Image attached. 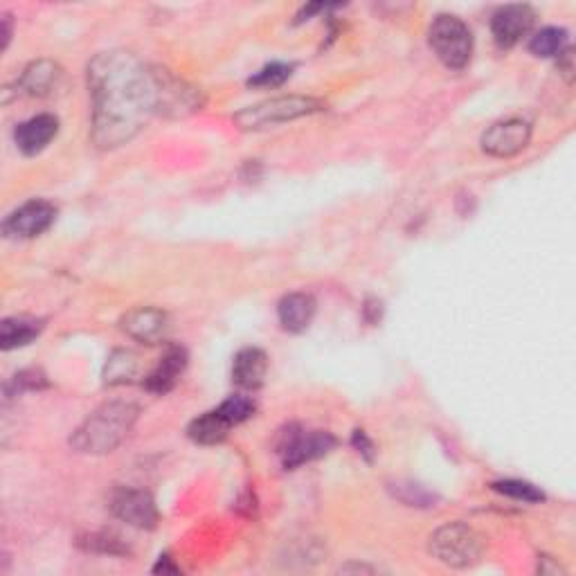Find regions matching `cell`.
Listing matches in <instances>:
<instances>
[{
  "instance_id": "5b68a950",
  "label": "cell",
  "mask_w": 576,
  "mask_h": 576,
  "mask_svg": "<svg viewBox=\"0 0 576 576\" xmlns=\"http://www.w3.org/2000/svg\"><path fill=\"white\" fill-rule=\"evenodd\" d=\"M430 48L435 50L439 61L450 70H462L468 66L473 54V32L462 18L453 14H439L428 32Z\"/></svg>"
},
{
  "instance_id": "ba28073f",
  "label": "cell",
  "mask_w": 576,
  "mask_h": 576,
  "mask_svg": "<svg viewBox=\"0 0 576 576\" xmlns=\"http://www.w3.org/2000/svg\"><path fill=\"white\" fill-rule=\"evenodd\" d=\"M531 140V124L520 120V117H509V120L495 122L482 135L484 153L495 158H511L527 147Z\"/></svg>"
},
{
  "instance_id": "603a6c76",
  "label": "cell",
  "mask_w": 576,
  "mask_h": 576,
  "mask_svg": "<svg viewBox=\"0 0 576 576\" xmlns=\"http://www.w3.org/2000/svg\"><path fill=\"white\" fill-rule=\"evenodd\" d=\"M293 75V66L288 63H268V66L261 68L248 79L250 88H277L282 86L286 79H291Z\"/></svg>"
},
{
  "instance_id": "44dd1931",
  "label": "cell",
  "mask_w": 576,
  "mask_h": 576,
  "mask_svg": "<svg viewBox=\"0 0 576 576\" xmlns=\"http://www.w3.org/2000/svg\"><path fill=\"white\" fill-rule=\"evenodd\" d=\"M567 48V32L563 27H545L529 41V50L536 57H558Z\"/></svg>"
},
{
  "instance_id": "ac0fdd59",
  "label": "cell",
  "mask_w": 576,
  "mask_h": 576,
  "mask_svg": "<svg viewBox=\"0 0 576 576\" xmlns=\"http://www.w3.org/2000/svg\"><path fill=\"white\" fill-rule=\"evenodd\" d=\"M232 428V423L223 417L221 410L216 408L212 412H205L201 417H196L187 428V437L194 441V444L201 446H214L221 444V441L228 437V432Z\"/></svg>"
},
{
  "instance_id": "9c48e42d",
  "label": "cell",
  "mask_w": 576,
  "mask_h": 576,
  "mask_svg": "<svg viewBox=\"0 0 576 576\" xmlns=\"http://www.w3.org/2000/svg\"><path fill=\"white\" fill-rule=\"evenodd\" d=\"M57 219V207L48 201H30L18 207L12 214L7 216L3 223V232L5 237H14V239H32L39 237L50 225Z\"/></svg>"
},
{
  "instance_id": "8992f818",
  "label": "cell",
  "mask_w": 576,
  "mask_h": 576,
  "mask_svg": "<svg viewBox=\"0 0 576 576\" xmlns=\"http://www.w3.org/2000/svg\"><path fill=\"white\" fill-rule=\"evenodd\" d=\"M336 448V437L324 430H297L288 428V432L279 444L277 453L282 455V462L286 468H297L313 459H320L329 455Z\"/></svg>"
},
{
  "instance_id": "cb8c5ba5",
  "label": "cell",
  "mask_w": 576,
  "mask_h": 576,
  "mask_svg": "<svg viewBox=\"0 0 576 576\" xmlns=\"http://www.w3.org/2000/svg\"><path fill=\"white\" fill-rule=\"evenodd\" d=\"M392 491L396 498L408 504V507H435V500H437L435 495L423 489L421 484H412V482L394 484Z\"/></svg>"
},
{
  "instance_id": "277c9868",
  "label": "cell",
  "mask_w": 576,
  "mask_h": 576,
  "mask_svg": "<svg viewBox=\"0 0 576 576\" xmlns=\"http://www.w3.org/2000/svg\"><path fill=\"white\" fill-rule=\"evenodd\" d=\"M430 554L448 567H471L484 554V538L464 522H448L430 536Z\"/></svg>"
},
{
  "instance_id": "d6986e66",
  "label": "cell",
  "mask_w": 576,
  "mask_h": 576,
  "mask_svg": "<svg viewBox=\"0 0 576 576\" xmlns=\"http://www.w3.org/2000/svg\"><path fill=\"white\" fill-rule=\"evenodd\" d=\"M43 329L41 320L34 318H7L0 324V347L12 351L30 345Z\"/></svg>"
},
{
  "instance_id": "52a82bcc",
  "label": "cell",
  "mask_w": 576,
  "mask_h": 576,
  "mask_svg": "<svg viewBox=\"0 0 576 576\" xmlns=\"http://www.w3.org/2000/svg\"><path fill=\"white\" fill-rule=\"evenodd\" d=\"M156 81H158V113H165L169 117H185L194 111H201L203 106L201 90L176 79L171 72L158 68H156Z\"/></svg>"
},
{
  "instance_id": "9a60e30c",
  "label": "cell",
  "mask_w": 576,
  "mask_h": 576,
  "mask_svg": "<svg viewBox=\"0 0 576 576\" xmlns=\"http://www.w3.org/2000/svg\"><path fill=\"white\" fill-rule=\"evenodd\" d=\"M315 311L318 304L311 293H288L277 306V318L286 331L302 333L311 327Z\"/></svg>"
},
{
  "instance_id": "5bb4252c",
  "label": "cell",
  "mask_w": 576,
  "mask_h": 576,
  "mask_svg": "<svg viewBox=\"0 0 576 576\" xmlns=\"http://www.w3.org/2000/svg\"><path fill=\"white\" fill-rule=\"evenodd\" d=\"M61 79H63V70L59 63H54L50 59H41V61L30 63V66L23 70V75L16 81V86L18 90H23V93L30 97H48L59 88Z\"/></svg>"
},
{
  "instance_id": "d4e9b609",
  "label": "cell",
  "mask_w": 576,
  "mask_h": 576,
  "mask_svg": "<svg viewBox=\"0 0 576 576\" xmlns=\"http://www.w3.org/2000/svg\"><path fill=\"white\" fill-rule=\"evenodd\" d=\"M219 410L225 419H228L232 426H237V423H243L246 419L252 417V412H255V403L248 396L237 394V396H230V399H225Z\"/></svg>"
},
{
  "instance_id": "2e32d148",
  "label": "cell",
  "mask_w": 576,
  "mask_h": 576,
  "mask_svg": "<svg viewBox=\"0 0 576 576\" xmlns=\"http://www.w3.org/2000/svg\"><path fill=\"white\" fill-rule=\"evenodd\" d=\"M185 367H187V351L178 345H171L165 351V356L160 358L158 367L147 376L144 387L153 394H165L176 385L180 374L185 372Z\"/></svg>"
},
{
  "instance_id": "e0dca14e",
  "label": "cell",
  "mask_w": 576,
  "mask_h": 576,
  "mask_svg": "<svg viewBox=\"0 0 576 576\" xmlns=\"http://www.w3.org/2000/svg\"><path fill=\"white\" fill-rule=\"evenodd\" d=\"M268 372V356L257 347H246L234 356L232 381L243 390H257Z\"/></svg>"
},
{
  "instance_id": "7c38bea8",
  "label": "cell",
  "mask_w": 576,
  "mask_h": 576,
  "mask_svg": "<svg viewBox=\"0 0 576 576\" xmlns=\"http://www.w3.org/2000/svg\"><path fill=\"white\" fill-rule=\"evenodd\" d=\"M122 331L133 340H140L144 345H156L167 336V313L160 309H133L120 320Z\"/></svg>"
},
{
  "instance_id": "30bf717a",
  "label": "cell",
  "mask_w": 576,
  "mask_h": 576,
  "mask_svg": "<svg viewBox=\"0 0 576 576\" xmlns=\"http://www.w3.org/2000/svg\"><path fill=\"white\" fill-rule=\"evenodd\" d=\"M111 511L122 522H129L131 527L138 529H151L158 522V507L156 500L151 498L147 491L140 489H115L111 495Z\"/></svg>"
},
{
  "instance_id": "4dcf8cb0",
  "label": "cell",
  "mask_w": 576,
  "mask_h": 576,
  "mask_svg": "<svg viewBox=\"0 0 576 576\" xmlns=\"http://www.w3.org/2000/svg\"><path fill=\"white\" fill-rule=\"evenodd\" d=\"M9 39H12V27H9V16H3V50H7Z\"/></svg>"
},
{
  "instance_id": "484cf974",
  "label": "cell",
  "mask_w": 576,
  "mask_h": 576,
  "mask_svg": "<svg viewBox=\"0 0 576 576\" xmlns=\"http://www.w3.org/2000/svg\"><path fill=\"white\" fill-rule=\"evenodd\" d=\"M45 376L41 372H36V369H23V372H18L12 383L7 385V392H21V390H39V387H45Z\"/></svg>"
},
{
  "instance_id": "83f0119b",
  "label": "cell",
  "mask_w": 576,
  "mask_h": 576,
  "mask_svg": "<svg viewBox=\"0 0 576 576\" xmlns=\"http://www.w3.org/2000/svg\"><path fill=\"white\" fill-rule=\"evenodd\" d=\"M351 444H354V448L358 450L360 455H363V457L367 459V462L374 457V444H372V441H369V437L365 435L363 430H354V437H351Z\"/></svg>"
},
{
  "instance_id": "7a4b0ae2",
  "label": "cell",
  "mask_w": 576,
  "mask_h": 576,
  "mask_svg": "<svg viewBox=\"0 0 576 576\" xmlns=\"http://www.w3.org/2000/svg\"><path fill=\"white\" fill-rule=\"evenodd\" d=\"M138 405L126 401H111L84 419V423L72 432L70 444L79 453L106 455L122 444L138 421Z\"/></svg>"
},
{
  "instance_id": "7402d4cb",
  "label": "cell",
  "mask_w": 576,
  "mask_h": 576,
  "mask_svg": "<svg viewBox=\"0 0 576 576\" xmlns=\"http://www.w3.org/2000/svg\"><path fill=\"white\" fill-rule=\"evenodd\" d=\"M493 491H498L502 495H507V498L513 500H522V502H543L545 500V493L538 489V486L529 484V482H522V480H498L491 484Z\"/></svg>"
},
{
  "instance_id": "f546056e",
  "label": "cell",
  "mask_w": 576,
  "mask_h": 576,
  "mask_svg": "<svg viewBox=\"0 0 576 576\" xmlns=\"http://www.w3.org/2000/svg\"><path fill=\"white\" fill-rule=\"evenodd\" d=\"M169 561H171L169 556H160V561L156 563V567H153V572H162V574H165V572H171V574H176V572H178V567H174V565H171Z\"/></svg>"
},
{
  "instance_id": "ffe728a7",
  "label": "cell",
  "mask_w": 576,
  "mask_h": 576,
  "mask_svg": "<svg viewBox=\"0 0 576 576\" xmlns=\"http://www.w3.org/2000/svg\"><path fill=\"white\" fill-rule=\"evenodd\" d=\"M135 374H138V356L129 349H115L108 356V363L104 367V383L106 385H124L131 383Z\"/></svg>"
},
{
  "instance_id": "6da1fadb",
  "label": "cell",
  "mask_w": 576,
  "mask_h": 576,
  "mask_svg": "<svg viewBox=\"0 0 576 576\" xmlns=\"http://www.w3.org/2000/svg\"><path fill=\"white\" fill-rule=\"evenodd\" d=\"M88 88L93 142L104 151L131 142L158 113L156 68L126 50L99 52L88 63Z\"/></svg>"
},
{
  "instance_id": "4fadbf2b",
  "label": "cell",
  "mask_w": 576,
  "mask_h": 576,
  "mask_svg": "<svg viewBox=\"0 0 576 576\" xmlns=\"http://www.w3.org/2000/svg\"><path fill=\"white\" fill-rule=\"evenodd\" d=\"M57 133H59L57 117L43 113L30 117V120H25L23 124H18L14 131V140L16 147L21 149L25 156H36V153H41L54 138H57Z\"/></svg>"
},
{
  "instance_id": "8fae6325",
  "label": "cell",
  "mask_w": 576,
  "mask_h": 576,
  "mask_svg": "<svg viewBox=\"0 0 576 576\" xmlns=\"http://www.w3.org/2000/svg\"><path fill=\"white\" fill-rule=\"evenodd\" d=\"M534 9L529 5H507L493 14L491 32L500 48H513L522 36H527L534 27Z\"/></svg>"
},
{
  "instance_id": "f1b7e54d",
  "label": "cell",
  "mask_w": 576,
  "mask_h": 576,
  "mask_svg": "<svg viewBox=\"0 0 576 576\" xmlns=\"http://www.w3.org/2000/svg\"><path fill=\"white\" fill-rule=\"evenodd\" d=\"M538 570H540V574H565L563 567L556 565L549 556L540 558V567H538Z\"/></svg>"
},
{
  "instance_id": "4316f807",
  "label": "cell",
  "mask_w": 576,
  "mask_h": 576,
  "mask_svg": "<svg viewBox=\"0 0 576 576\" xmlns=\"http://www.w3.org/2000/svg\"><path fill=\"white\" fill-rule=\"evenodd\" d=\"M558 72L565 77L567 84L574 81V52L572 48H565L561 54H558Z\"/></svg>"
},
{
  "instance_id": "3957f363",
  "label": "cell",
  "mask_w": 576,
  "mask_h": 576,
  "mask_svg": "<svg viewBox=\"0 0 576 576\" xmlns=\"http://www.w3.org/2000/svg\"><path fill=\"white\" fill-rule=\"evenodd\" d=\"M322 108L324 104L315 97H302V95L275 97L268 99V102L243 108V111L234 115V122H237L241 131H259L275 124L300 120V117L322 111Z\"/></svg>"
}]
</instances>
